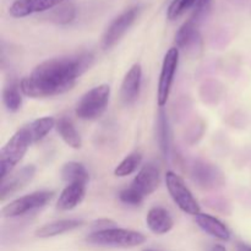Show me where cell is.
Segmentation results:
<instances>
[{"instance_id":"6da1fadb","label":"cell","mask_w":251,"mask_h":251,"mask_svg":"<svg viewBox=\"0 0 251 251\" xmlns=\"http://www.w3.org/2000/svg\"><path fill=\"white\" fill-rule=\"evenodd\" d=\"M92 64L93 55L90 51L43 61L20 81L22 95L31 98H46L68 92Z\"/></svg>"},{"instance_id":"7a4b0ae2","label":"cell","mask_w":251,"mask_h":251,"mask_svg":"<svg viewBox=\"0 0 251 251\" xmlns=\"http://www.w3.org/2000/svg\"><path fill=\"white\" fill-rule=\"evenodd\" d=\"M33 144L26 126L17 130L0 151V176L1 180L11 174L12 169L22 161L29 146Z\"/></svg>"},{"instance_id":"3957f363","label":"cell","mask_w":251,"mask_h":251,"mask_svg":"<svg viewBox=\"0 0 251 251\" xmlns=\"http://www.w3.org/2000/svg\"><path fill=\"white\" fill-rule=\"evenodd\" d=\"M88 244L98 245V247L110 248H135L140 247L146 242V237L142 233L124 228H109L104 230L92 232L86 237Z\"/></svg>"},{"instance_id":"277c9868","label":"cell","mask_w":251,"mask_h":251,"mask_svg":"<svg viewBox=\"0 0 251 251\" xmlns=\"http://www.w3.org/2000/svg\"><path fill=\"white\" fill-rule=\"evenodd\" d=\"M110 86L107 83L96 86L86 92L76 105V117L82 120H96L104 113L109 103Z\"/></svg>"},{"instance_id":"5b68a950","label":"cell","mask_w":251,"mask_h":251,"mask_svg":"<svg viewBox=\"0 0 251 251\" xmlns=\"http://www.w3.org/2000/svg\"><path fill=\"white\" fill-rule=\"evenodd\" d=\"M166 185L174 203L186 215L196 217L201 213V208L196 199L194 198L190 189L186 186L185 181L176 173L169 171L166 173Z\"/></svg>"},{"instance_id":"8992f818","label":"cell","mask_w":251,"mask_h":251,"mask_svg":"<svg viewBox=\"0 0 251 251\" xmlns=\"http://www.w3.org/2000/svg\"><path fill=\"white\" fill-rule=\"evenodd\" d=\"M53 196L54 191H34L28 195L15 199L14 201L5 205L1 210V215L6 218L21 217V216L44 207L53 199Z\"/></svg>"},{"instance_id":"52a82bcc","label":"cell","mask_w":251,"mask_h":251,"mask_svg":"<svg viewBox=\"0 0 251 251\" xmlns=\"http://www.w3.org/2000/svg\"><path fill=\"white\" fill-rule=\"evenodd\" d=\"M179 65V49L176 47L169 49L163 58L161 74H159L158 88H157V103L159 107H164L168 102L172 86L176 78Z\"/></svg>"},{"instance_id":"ba28073f","label":"cell","mask_w":251,"mask_h":251,"mask_svg":"<svg viewBox=\"0 0 251 251\" xmlns=\"http://www.w3.org/2000/svg\"><path fill=\"white\" fill-rule=\"evenodd\" d=\"M140 11H141L140 6H131L110 22L102 37V47L105 50L113 48L124 37V34L129 31L130 27L139 17Z\"/></svg>"},{"instance_id":"9c48e42d","label":"cell","mask_w":251,"mask_h":251,"mask_svg":"<svg viewBox=\"0 0 251 251\" xmlns=\"http://www.w3.org/2000/svg\"><path fill=\"white\" fill-rule=\"evenodd\" d=\"M161 184V172L154 163L144 164L135 176L134 180L131 181L130 186L134 188L140 195L144 198L150 196L158 189Z\"/></svg>"},{"instance_id":"30bf717a","label":"cell","mask_w":251,"mask_h":251,"mask_svg":"<svg viewBox=\"0 0 251 251\" xmlns=\"http://www.w3.org/2000/svg\"><path fill=\"white\" fill-rule=\"evenodd\" d=\"M191 178L196 185L205 190L215 189L223 184V176L220 169L205 161H195L191 166Z\"/></svg>"},{"instance_id":"8fae6325","label":"cell","mask_w":251,"mask_h":251,"mask_svg":"<svg viewBox=\"0 0 251 251\" xmlns=\"http://www.w3.org/2000/svg\"><path fill=\"white\" fill-rule=\"evenodd\" d=\"M34 174H36V167L29 164V166H25L24 168L15 172V173H11L7 178L1 180V186H0L1 201L12 196L17 191L24 189L27 184L31 183L32 179L34 178Z\"/></svg>"},{"instance_id":"7c38bea8","label":"cell","mask_w":251,"mask_h":251,"mask_svg":"<svg viewBox=\"0 0 251 251\" xmlns=\"http://www.w3.org/2000/svg\"><path fill=\"white\" fill-rule=\"evenodd\" d=\"M64 1L65 0H15L10 5L9 14L15 19H22L29 15L48 11Z\"/></svg>"},{"instance_id":"4fadbf2b","label":"cell","mask_w":251,"mask_h":251,"mask_svg":"<svg viewBox=\"0 0 251 251\" xmlns=\"http://www.w3.org/2000/svg\"><path fill=\"white\" fill-rule=\"evenodd\" d=\"M142 83V69L140 64H134L124 76L120 88V97L125 105L134 104L140 96Z\"/></svg>"},{"instance_id":"5bb4252c","label":"cell","mask_w":251,"mask_h":251,"mask_svg":"<svg viewBox=\"0 0 251 251\" xmlns=\"http://www.w3.org/2000/svg\"><path fill=\"white\" fill-rule=\"evenodd\" d=\"M149 229L157 235H163L171 232L174 227V221L171 213L161 206H153L149 210L146 216Z\"/></svg>"},{"instance_id":"9a60e30c","label":"cell","mask_w":251,"mask_h":251,"mask_svg":"<svg viewBox=\"0 0 251 251\" xmlns=\"http://www.w3.org/2000/svg\"><path fill=\"white\" fill-rule=\"evenodd\" d=\"M86 194V184L74 183L68 184L65 188L61 190L56 201V207L60 211H71L77 207L85 199Z\"/></svg>"},{"instance_id":"2e32d148","label":"cell","mask_w":251,"mask_h":251,"mask_svg":"<svg viewBox=\"0 0 251 251\" xmlns=\"http://www.w3.org/2000/svg\"><path fill=\"white\" fill-rule=\"evenodd\" d=\"M195 222L203 232L216 239L222 240V242H228L230 239V230L222 221L216 218L215 216L201 212L195 217Z\"/></svg>"},{"instance_id":"e0dca14e","label":"cell","mask_w":251,"mask_h":251,"mask_svg":"<svg viewBox=\"0 0 251 251\" xmlns=\"http://www.w3.org/2000/svg\"><path fill=\"white\" fill-rule=\"evenodd\" d=\"M83 225L81 220H59L54 222L47 223L43 227L37 229L36 237L41 239H47V238L58 237V235L64 234V233L71 232L77 228H80Z\"/></svg>"},{"instance_id":"ac0fdd59","label":"cell","mask_w":251,"mask_h":251,"mask_svg":"<svg viewBox=\"0 0 251 251\" xmlns=\"http://www.w3.org/2000/svg\"><path fill=\"white\" fill-rule=\"evenodd\" d=\"M199 38V25L191 19L184 22L180 28L178 29L176 34V48L180 49H189L198 43Z\"/></svg>"},{"instance_id":"d6986e66","label":"cell","mask_w":251,"mask_h":251,"mask_svg":"<svg viewBox=\"0 0 251 251\" xmlns=\"http://www.w3.org/2000/svg\"><path fill=\"white\" fill-rule=\"evenodd\" d=\"M55 129L58 131V134L60 135L61 139H63V141L68 146L75 150L81 149V146H82V140H81V136L77 130H76V127L74 126L73 122L69 118L63 117L59 120H56Z\"/></svg>"},{"instance_id":"ffe728a7","label":"cell","mask_w":251,"mask_h":251,"mask_svg":"<svg viewBox=\"0 0 251 251\" xmlns=\"http://www.w3.org/2000/svg\"><path fill=\"white\" fill-rule=\"evenodd\" d=\"M61 178L68 184L82 183L86 184L90 179L87 169L78 162H68L61 168Z\"/></svg>"},{"instance_id":"44dd1931","label":"cell","mask_w":251,"mask_h":251,"mask_svg":"<svg viewBox=\"0 0 251 251\" xmlns=\"http://www.w3.org/2000/svg\"><path fill=\"white\" fill-rule=\"evenodd\" d=\"M2 102L9 112H17L22 105V92L20 82L10 81L2 88Z\"/></svg>"},{"instance_id":"7402d4cb","label":"cell","mask_w":251,"mask_h":251,"mask_svg":"<svg viewBox=\"0 0 251 251\" xmlns=\"http://www.w3.org/2000/svg\"><path fill=\"white\" fill-rule=\"evenodd\" d=\"M55 125L56 120L53 117H43L29 123L28 125H26V127L34 144V142H38L44 139L55 127Z\"/></svg>"},{"instance_id":"603a6c76","label":"cell","mask_w":251,"mask_h":251,"mask_svg":"<svg viewBox=\"0 0 251 251\" xmlns=\"http://www.w3.org/2000/svg\"><path fill=\"white\" fill-rule=\"evenodd\" d=\"M157 139H158L159 149L164 157H168L169 150H171V130H169L168 118L163 107L158 113V122H157Z\"/></svg>"},{"instance_id":"cb8c5ba5","label":"cell","mask_w":251,"mask_h":251,"mask_svg":"<svg viewBox=\"0 0 251 251\" xmlns=\"http://www.w3.org/2000/svg\"><path fill=\"white\" fill-rule=\"evenodd\" d=\"M142 162V154L140 152H132V153L127 154L114 169V176H119V178H124V176H131L132 173L137 171Z\"/></svg>"},{"instance_id":"d4e9b609","label":"cell","mask_w":251,"mask_h":251,"mask_svg":"<svg viewBox=\"0 0 251 251\" xmlns=\"http://www.w3.org/2000/svg\"><path fill=\"white\" fill-rule=\"evenodd\" d=\"M76 16V10L75 6L71 4L66 5H59L55 10L50 12L49 15V19L50 21L55 22V24L59 25H66L70 24V22L74 21Z\"/></svg>"},{"instance_id":"484cf974","label":"cell","mask_w":251,"mask_h":251,"mask_svg":"<svg viewBox=\"0 0 251 251\" xmlns=\"http://www.w3.org/2000/svg\"><path fill=\"white\" fill-rule=\"evenodd\" d=\"M198 0H173L169 4L168 10H167V17L171 21L179 19L181 15L193 6H195Z\"/></svg>"},{"instance_id":"4316f807","label":"cell","mask_w":251,"mask_h":251,"mask_svg":"<svg viewBox=\"0 0 251 251\" xmlns=\"http://www.w3.org/2000/svg\"><path fill=\"white\" fill-rule=\"evenodd\" d=\"M119 200L123 203L129 206H139L141 205L142 201L145 200V198L142 195H140L134 188L129 186V188L123 189L119 193Z\"/></svg>"},{"instance_id":"83f0119b","label":"cell","mask_w":251,"mask_h":251,"mask_svg":"<svg viewBox=\"0 0 251 251\" xmlns=\"http://www.w3.org/2000/svg\"><path fill=\"white\" fill-rule=\"evenodd\" d=\"M211 2H212V0H198L190 19L195 21L198 25H200V22L205 19L206 15L210 11Z\"/></svg>"},{"instance_id":"f1b7e54d","label":"cell","mask_w":251,"mask_h":251,"mask_svg":"<svg viewBox=\"0 0 251 251\" xmlns=\"http://www.w3.org/2000/svg\"><path fill=\"white\" fill-rule=\"evenodd\" d=\"M115 222L112 220H107V218H103V220H98L96 222L92 223V228L95 230L93 232H97V230H104L109 229V228H114Z\"/></svg>"},{"instance_id":"f546056e","label":"cell","mask_w":251,"mask_h":251,"mask_svg":"<svg viewBox=\"0 0 251 251\" xmlns=\"http://www.w3.org/2000/svg\"><path fill=\"white\" fill-rule=\"evenodd\" d=\"M237 250L238 251H251V247L248 244H244V243H238Z\"/></svg>"},{"instance_id":"4dcf8cb0","label":"cell","mask_w":251,"mask_h":251,"mask_svg":"<svg viewBox=\"0 0 251 251\" xmlns=\"http://www.w3.org/2000/svg\"><path fill=\"white\" fill-rule=\"evenodd\" d=\"M210 251H227V250H226V248L223 247V245L216 244V245H213L212 248H211Z\"/></svg>"},{"instance_id":"1f68e13d","label":"cell","mask_w":251,"mask_h":251,"mask_svg":"<svg viewBox=\"0 0 251 251\" xmlns=\"http://www.w3.org/2000/svg\"><path fill=\"white\" fill-rule=\"evenodd\" d=\"M142 251H156V250H151V249H147V250H142Z\"/></svg>"}]
</instances>
